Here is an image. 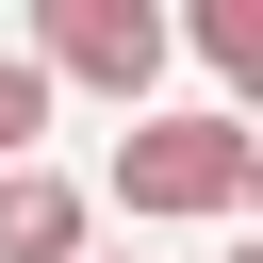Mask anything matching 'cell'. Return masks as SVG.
<instances>
[{"label": "cell", "instance_id": "cell-3", "mask_svg": "<svg viewBox=\"0 0 263 263\" xmlns=\"http://www.w3.org/2000/svg\"><path fill=\"white\" fill-rule=\"evenodd\" d=\"M82 230H99V197H82L66 164H16V181H0V263H99Z\"/></svg>", "mask_w": 263, "mask_h": 263}, {"label": "cell", "instance_id": "cell-1", "mask_svg": "<svg viewBox=\"0 0 263 263\" xmlns=\"http://www.w3.org/2000/svg\"><path fill=\"white\" fill-rule=\"evenodd\" d=\"M247 164H263V132H247L230 99H181V115H132V132H115V214H148V230H197V214H247Z\"/></svg>", "mask_w": 263, "mask_h": 263}, {"label": "cell", "instance_id": "cell-4", "mask_svg": "<svg viewBox=\"0 0 263 263\" xmlns=\"http://www.w3.org/2000/svg\"><path fill=\"white\" fill-rule=\"evenodd\" d=\"M181 49L230 82V115H263V0H197V16H181Z\"/></svg>", "mask_w": 263, "mask_h": 263}, {"label": "cell", "instance_id": "cell-7", "mask_svg": "<svg viewBox=\"0 0 263 263\" xmlns=\"http://www.w3.org/2000/svg\"><path fill=\"white\" fill-rule=\"evenodd\" d=\"M230 263H263V247H230Z\"/></svg>", "mask_w": 263, "mask_h": 263}, {"label": "cell", "instance_id": "cell-5", "mask_svg": "<svg viewBox=\"0 0 263 263\" xmlns=\"http://www.w3.org/2000/svg\"><path fill=\"white\" fill-rule=\"evenodd\" d=\"M33 132H49V66H33V49H0V181L33 164Z\"/></svg>", "mask_w": 263, "mask_h": 263}, {"label": "cell", "instance_id": "cell-6", "mask_svg": "<svg viewBox=\"0 0 263 263\" xmlns=\"http://www.w3.org/2000/svg\"><path fill=\"white\" fill-rule=\"evenodd\" d=\"M247 214H263V164H247Z\"/></svg>", "mask_w": 263, "mask_h": 263}, {"label": "cell", "instance_id": "cell-2", "mask_svg": "<svg viewBox=\"0 0 263 263\" xmlns=\"http://www.w3.org/2000/svg\"><path fill=\"white\" fill-rule=\"evenodd\" d=\"M164 49H181L164 0H33V66H49V99L82 82V99H132V115H148Z\"/></svg>", "mask_w": 263, "mask_h": 263}, {"label": "cell", "instance_id": "cell-8", "mask_svg": "<svg viewBox=\"0 0 263 263\" xmlns=\"http://www.w3.org/2000/svg\"><path fill=\"white\" fill-rule=\"evenodd\" d=\"M115 263H132V247H115Z\"/></svg>", "mask_w": 263, "mask_h": 263}]
</instances>
